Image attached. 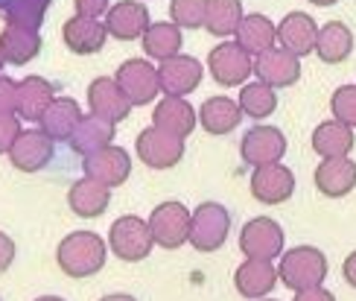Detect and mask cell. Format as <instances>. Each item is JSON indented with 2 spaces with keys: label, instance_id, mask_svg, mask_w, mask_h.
Listing matches in <instances>:
<instances>
[{
  "label": "cell",
  "instance_id": "e0dca14e",
  "mask_svg": "<svg viewBox=\"0 0 356 301\" xmlns=\"http://www.w3.org/2000/svg\"><path fill=\"white\" fill-rule=\"evenodd\" d=\"M254 73L260 82L272 88H289L301 79V62L295 53L284 47H272L254 59Z\"/></svg>",
  "mask_w": 356,
  "mask_h": 301
},
{
  "label": "cell",
  "instance_id": "f35d334b",
  "mask_svg": "<svg viewBox=\"0 0 356 301\" xmlns=\"http://www.w3.org/2000/svg\"><path fill=\"white\" fill-rule=\"evenodd\" d=\"M0 114H18V82L0 73Z\"/></svg>",
  "mask_w": 356,
  "mask_h": 301
},
{
  "label": "cell",
  "instance_id": "4fadbf2b",
  "mask_svg": "<svg viewBox=\"0 0 356 301\" xmlns=\"http://www.w3.org/2000/svg\"><path fill=\"white\" fill-rule=\"evenodd\" d=\"M53 144L56 141L50 138L47 132H41V129L21 132V138L15 141L12 153H9L12 167L21 170V173H38V170H44L53 161Z\"/></svg>",
  "mask_w": 356,
  "mask_h": 301
},
{
  "label": "cell",
  "instance_id": "74e56055",
  "mask_svg": "<svg viewBox=\"0 0 356 301\" xmlns=\"http://www.w3.org/2000/svg\"><path fill=\"white\" fill-rule=\"evenodd\" d=\"M21 117L18 114H0V155H9L15 141L21 138Z\"/></svg>",
  "mask_w": 356,
  "mask_h": 301
},
{
  "label": "cell",
  "instance_id": "c3c4849f",
  "mask_svg": "<svg viewBox=\"0 0 356 301\" xmlns=\"http://www.w3.org/2000/svg\"><path fill=\"white\" fill-rule=\"evenodd\" d=\"M3 65H6V56H3V50H0V70H3Z\"/></svg>",
  "mask_w": 356,
  "mask_h": 301
},
{
  "label": "cell",
  "instance_id": "e575fe53",
  "mask_svg": "<svg viewBox=\"0 0 356 301\" xmlns=\"http://www.w3.org/2000/svg\"><path fill=\"white\" fill-rule=\"evenodd\" d=\"M53 0H15L3 12L6 24H21V26H41L44 15H47Z\"/></svg>",
  "mask_w": 356,
  "mask_h": 301
},
{
  "label": "cell",
  "instance_id": "1f68e13d",
  "mask_svg": "<svg viewBox=\"0 0 356 301\" xmlns=\"http://www.w3.org/2000/svg\"><path fill=\"white\" fill-rule=\"evenodd\" d=\"M275 41H277V26L260 12L245 15L240 29H236V44L251 56H260L266 50H272Z\"/></svg>",
  "mask_w": 356,
  "mask_h": 301
},
{
  "label": "cell",
  "instance_id": "8992f818",
  "mask_svg": "<svg viewBox=\"0 0 356 301\" xmlns=\"http://www.w3.org/2000/svg\"><path fill=\"white\" fill-rule=\"evenodd\" d=\"M120 91L129 97V102L135 105H149L161 94V79H158V68L146 59H126L114 73Z\"/></svg>",
  "mask_w": 356,
  "mask_h": 301
},
{
  "label": "cell",
  "instance_id": "5b68a950",
  "mask_svg": "<svg viewBox=\"0 0 356 301\" xmlns=\"http://www.w3.org/2000/svg\"><path fill=\"white\" fill-rule=\"evenodd\" d=\"M207 70H211L216 85L236 88V85H245V79L254 73V59L236 41H222L207 53Z\"/></svg>",
  "mask_w": 356,
  "mask_h": 301
},
{
  "label": "cell",
  "instance_id": "ac0fdd59",
  "mask_svg": "<svg viewBox=\"0 0 356 301\" xmlns=\"http://www.w3.org/2000/svg\"><path fill=\"white\" fill-rule=\"evenodd\" d=\"M88 109H91V114H97V117H106V120H111V123H120V120H126L131 114L135 105H131L129 97L120 91L117 79L99 77V79H94L91 85H88Z\"/></svg>",
  "mask_w": 356,
  "mask_h": 301
},
{
  "label": "cell",
  "instance_id": "7a4b0ae2",
  "mask_svg": "<svg viewBox=\"0 0 356 301\" xmlns=\"http://www.w3.org/2000/svg\"><path fill=\"white\" fill-rule=\"evenodd\" d=\"M277 275L280 284L289 287L292 293L321 287L324 278H327V258L316 246H295L286 254H280Z\"/></svg>",
  "mask_w": 356,
  "mask_h": 301
},
{
  "label": "cell",
  "instance_id": "ffe728a7",
  "mask_svg": "<svg viewBox=\"0 0 356 301\" xmlns=\"http://www.w3.org/2000/svg\"><path fill=\"white\" fill-rule=\"evenodd\" d=\"M277 269L272 266V261H257V258H248L245 263H240V269L234 272V287L243 298L251 301H260L266 298L275 287H277Z\"/></svg>",
  "mask_w": 356,
  "mask_h": 301
},
{
  "label": "cell",
  "instance_id": "8d00e7d4",
  "mask_svg": "<svg viewBox=\"0 0 356 301\" xmlns=\"http://www.w3.org/2000/svg\"><path fill=\"white\" fill-rule=\"evenodd\" d=\"M330 111H333V120L356 129V85L336 88L330 97Z\"/></svg>",
  "mask_w": 356,
  "mask_h": 301
},
{
  "label": "cell",
  "instance_id": "44dd1931",
  "mask_svg": "<svg viewBox=\"0 0 356 301\" xmlns=\"http://www.w3.org/2000/svg\"><path fill=\"white\" fill-rule=\"evenodd\" d=\"M316 187L321 196L342 199L356 187V161L350 158H324L316 167Z\"/></svg>",
  "mask_w": 356,
  "mask_h": 301
},
{
  "label": "cell",
  "instance_id": "ab89813d",
  "mask_svg": "<svg viewBox=\"0 0 356 301\" xmlns=\"http://www.w3.org/2000/svg\"><path fill=\"white\" fill-rule=\"evenodd\" d=\"M73 6H76V15H85V18H99L111 9L108 0H73Z\"/></svg>",
  "mask_w": 356,
  "mask_h": 301
},
{
  "label": "cell",
  "instance_id": "d6a6232c",
  "mask_svg": "<svg viewBox=\"0 0 356 301\" xmlns=\"http://www.w3.org/2000/svg\"><path fill=\"white\" fill-rule=\"evenodd\" d=\"M243 0H207V15H204V29L216 38L236 36L243 24Z\"/></svg>",
  "mask_w": 356,
  "mask_h": 301
},
{
  "label": "cell",
  "instance_id": "277c9868",
  "mask_svg": "<svg viewBox=\"0 0 356 301\" xmlns=\"http://www.w3.org/2000/svg\"><path fill=\"white\" fill-rule=\"evenodd\" d=\"M231 234V214L225 205L219 202H202L196 210H193V219H190V246L202 252V254H211L216 249L225 246V240Z\"/></svg>",
  "mask_w": 356,
  "mask_h": 301
},
{
  "label": "cell",
  "instance_id": "9c48e42d",
  "mask_svg": "<svg viewBox=\"0 0 356 301\" xmlns=\"http://www.w3.org/2000/svg\"><path fill=\"white\" fill-rule=\"evenodd\" d=\"M138 158L152 170H170L178 161L184 158V138H175V134L149 126L138 134Z\"/></svg>",
  "mask_w": 356,
  "mask_h": 301
},
{
  "label": "cell",
  "instance_id": "9a60e30c",
  "mask_svg": "<svg viewBox=\"0 0 356 301\" xmlns=\"http://www.w3.org/2000/svg\"><path fill=\"white\" fill-rule=\"evenodd\" d=\"M82 170L85 176H91L97 178V182L102 185H108V187H120L126 178L131 176V158L123 146H106V149H99V153H91V155H85L82 161Z\"/></svg>",
  "mask_w": 356,
  "mask_h": 301
},
{
  "label": "cell",
  "instance_id": "6da1fadb",
  "mask_svg": "<svg viewBox=\"0 0 356 301\" xmlns=\"http://www.w3.org/2000/svg\"><path fill=\"white\" fill-rule=\"evenodd\" d=\"M108 258V243L94 231H73L56 249V263L67 278H91Z\"/></svg>",
  "mask_w": 356,
  "mask_h": 301
},
{
  "label": "cell",
  "instance_id": "f546056e",
  "mask_svg": "<svg viewBox=\"0 0 356 301\" xmlns=\"http://www.w3.org/2000/svg\"><path fill=\"white\" fill-rule=\"evenodd\" d=\"M353 53V33L342 21H330L318 29L316 41V56L324 65H342Z\"/></svg>",
  "mask_w": 356,
  "mask_h": 301
},
{
  "label": "cell",
  "instance_id": "60d3db41",
  "mask_svg": "<svg viewBox=\"0 0 356 301\" xmlns=\"http://www.w3.org/2000/svg\"><path fill=\"white\" fill-rule=\"evenodd\" d=\"M15 252H18V249H15V240L9 234L0 231V272H6V269L12 266Z\"/></svg>",
  "mask_w": 356,
  "mask_h": 301
},
{
  "label": "cell",
  "instance_id": "cb8c5ba5",
  "mask_svg": "<svg viewBox=\"0 0 356 301\" xmlns=\"http://www.w3.org/2000/svg\"><path fill=\"white\" fill-rule=\"evenodd\" d=\"M0 50L6 56V65H29L41 53V33L38 26L6 24L0 33Z\"/></svg>",
  "mask_w": 356,
  "mask_h": 301
},
{
  "label": "cell",
  "instance_id": "484cf974",
  "mask_svg": "<svg viewBox=\"0 0 356 301\" xmlns=\"http://www.w3.org/2000/svg\"><path fill=\"white\" fill-rule=\"evenodd\" d=\"M82 123V109L76 100L70 97H56L53 105L47 111H44V117L38 120V129L47 132L53 141H70V134L76 132V126Z\"/></svg>",
  "mask_w": 356,
  "mask_h": 301
},
{
  "label": "cell",
  "instance_id": "3957f363",
  "mask_svg": "<svg viewBox=\"0 0 356 301\" xmlns=\"http://www.w3.org/2000/svg\"><path fill=\"white\" fill-rule=\"evenodd\" d=\"M152 246H155V237L149 229V219L126 214L120 219H114V225L108 229V249L114 252V258H120L126 263L146 261Z\"/></svg>",
  "mask_w": 356,
  "mask_h": 301
},
{
  "label": "cell",
  "instance_id": "f6af8a7d",
  "mask_svg": "<svg viewBox=\"0 0 356 301\" xmlns=\"http://www.w3.org/2000/svg\"><path fill=\"white\" fill-rule=\"evenodd\" d=\"M313 6H333V3H339V0H309Z\"/></svg>",
  "mask_w": 356,
  "mask_h": 301
},
{
  "label": "cell",
  "instance_id": "52a82bcc",
  "mask_svg": "<svg viewBox=\"0 0 356 301\" xmlns=\"http://www.w3.org/2000/svg\"><path fill=\"white\" fill-rule=\"evenodd\" d=\"M190 219L193 214L181 202H161L149 214V229L155 237V246L161 249H181L190 243Z\"/></svg>",
  "mask_w": 356,
  "mask_h": 301
},
{
  "label": "cell",
  "instance_id": "ee69618b",
  "mask_svg": "<svg viewBox=\"0 0 356 301\" xmlns=\"http://www.w3.org/2000/svg\"><path fill=\"white\" fill-rule=\"evenodd\" d=\"M99 301H138V298L129 295V293H111V295H102Z\"/></svg>",
  "mask_w": 356,
  "mask_h": 301
},
{
  "label": "cell",
  "instance_id": "d590c367",
  "mask_svg": "<svg viewBox=\"0 0 356 301\" xmlns=\"http://www.w3.org/2000/svg\"><path fill=\"white\" fill-rule=\"evenodd\" d=\"M207 0H170V18L181 29H199L204 26Z\"/></svg>",
  "mask_w": 356,
  "mask_h": 301
},
{
  "label": "cell",
  "instance_id": "2e32d148",
  "mask_svg": "<svg viewBox=\"0 0 356 301\" xmlns=\"http://www.w3.org/2000/svg\"><path fill=\"white\" fill-rule=\"evenodd\" d=\"M149 9L140 0H120L106 12V26L108 36L117 41H135L143 38V33L149 29Z\"/></svg>",
  "mask_w": 356,
  "mask_h": 301
},
{
  "label": "cell",
  "instance_id": "b9f144b4",
  "mask_svg": "<svg viewBox=\"0 0 356 301\" xmlns=\"http://www.w3.org/2000/svg\"><path fill=\"white\" fill-rule=\"evenodd\" d=\"M295 301H336V295L324 287H313V290H301L295 293Z\"/></svg>",
  "mask_w": 356,
  "mask_h": 301
},
{
  "label": "cell",
  "instance_id": "7402d4cb",
  "mask_svg": "<svg viewBox=\"0 0 356 301\" xmlns=\"http://www.w3.org/2000/svg\"><path fill=\"white\" fill-rule=\"evenodd\" d=\"M108 202H111V187L97 182L91 176H82L79 182L70 185L67 205H70L73 214L82 217V219L102 217V210H108Z\"/></svg>",
  "mask_w": 356,
  "mask_h": 301
},
{
  "label": "cell",
  "instance_id": "4316f807",
  "mask_svg": "<svg viewBox=\"0 0 356 301\" xmlns=\"http://www.w3.org/2000/svg\"><path fill=\"white\" fill-rule=\"evenodd\" d=\"M240 120H243V109L231 97H211L199 109V123L207 134H231L240 126Z\"/></svg>",
  "mask_w": 356,
  "mask_h": 301
},
{
  "label": "cell",
  "instance_id": "5bb4252c",
  "mask_svg": "<svg viewBox=\"0 0 356 301\" xmlns=\"http://www.w3.org/2000/svg\"><path fill=\"white\" fill-rule=\"evenodd\" d=\"M106 38H108V26L106 21H97V18H85V15H73V18L65 21L62 26V41L70 53L76 56H94L106 47Z\"/></svg>",
  "mask_w": 356,
  "mask_h": 301
},
{
  "label": "cell",
  "instance_id": "bcb514c9",
  "mask_svg": "<svg viewBox=\"0 0 356 301\" xmlns=\"http://www.w3.org/2000/svg\"><path fill=\"white\" fill-rule=\"evenodd\" d=\"M12 3H15V0H0V18H3V12H6Z\"/></svg>",
  "mask_w": 356,
  "mask_h": 301
},
{
  "label": "cell",
  "instance_id": "7dc6e473",
  "mask_svg": "<svg viewBox=\"0 0 356 301\" xmlns=\"http://www.w3.org/2000/svg\"><path fill=\"white\" fill-rule=\"evenodd\" d=\"M35 301H65V298H58V295H41V298H35Z\"/></svg>",
  "mask_w": 356,
  "mask_h": 301
},
{
  "label": "cell",
  "instance_id": "ba28073f",
  "mask_svg": "<svg viewBox=\"0 0 356 301\" xmlns=\"http://www.w3.org/2000/svg\"><path fill=\"white\" fill-rule=\"evenodd\" d=\"M240 252L245 258L275 261L284 254V229L272 217H254L240 231Z\"/></svg>",
  "mask_w": 356,
  "mask_h": 301
},
{
  "label": "cell",
  "instance_id": "d4e9b609",
  "mask_svg": "<svg viewBox=\"0 0 356 301\" xmlns=\"http://www.w3.org/2000/svg\"><path fill=\"white\" fill-rule=\"evenodd\" d=\"M56 100V85L44 77H26L18 82V117L21 120H38Z\"/></svg>",
  "mask_w": 356,
  "mask_h": 301
},
{
  "label": "cell",
  "instance_id": "603a6c76",
  "mask_svg": "<svg viewBox=\"0 0 356 301\" xmlns=\"http://www.w3.org/2000/svg\"><path fill=\"white\" fill-rule=\"evenodd\" d=\"M196 123H199V111L184 97H164L155 105L152 126L175 134V138H190Z\"/></svg>",
  "mask_w": 356,
  "mask_h": 301
},
{
  "label": "cell",
  "instance_id": "8fae6325",
  "mask_svg": "<svg viewBox=\"0 0 356 301\" xmlns=\"http://www.w3.org/2000/svg\"><path fill=\"white\" fill-rule=\"evenodd\" d=\"M240 155L251 167H266V164H277L286 155V138L277 126H254L243 134Z\"/></svg>",
  "mask_w": 356,
  "mask_h": 301
},
{
  "label": "cell",
  "instance_id": "30bf717a",
  "mask_svg": "<svg viewBox=\"0 0 356 301\" xmlns=\"http://www.w3.org/2000/svg\"><path fill=\"white\" fill-rule=\"evenodd\" d=\"M248 187H251V196L260 205H284L295 193V173L280 161L266 164V167H254Z\"/></svg>",
  "mask_w": 356,
  "mask_h": 301
},
{
  "label": "cell",
  "instance_id": "7bdbcfd3",
  "mask_svg": "<svg viewBox=\"0 0 356 301\" xmlns=\"http://www.w3.org/2000/svg\"><path fill=\"white\" fill-rule=\"evenodd\" d=\"M342 275H345V281L350 284V287L356 290V252H350L348 258H345V263H342Z\"/></svg>",
  "mask_w": 356,
  "mask_h": 301
},
{
  "label": "cell",
  "instance_id": "d6986e66",
  "mask_svg": "<svg viewBox=\"0 0 356 301\" xmlns=\"http://www.w3.org/2000/svg\"><path fill=\"white\" fill-rule=\"evenodd\" d=\"M318 24L309 18L307 12H289L284 21L277 24V41L280 47L295 53V56H309L316 53V41H318Z\"/></svg>",
  "mask_w": 356,
  "mask_h": 301
},
{
  "label": "cell",
  "instance_id": "681fc988",
  "mask_svg": "<svg viewBox=\"0 0 356 301\" xmlns=\"http://www.w3.org/2000/svg\"><path fill=\"white\" fill-rule=\"evenodd\" d=\"M260 301H275V298H260Z\"/></svg>",
  "mask_w": 356,
  "mask_h": 301
},
{
  "label": "cell",
  "instance_id": "836d02e7",
  "mask_svg": "<svg viewBox=\"0 0 356 301\" xmlns=\"http://www.w3.org/2000/svg\"><path fill=\"white\" fill-rule=\"evenodd\" d=\"M240 109L245 117L251 120H263V117H272L275 109H277V94H275V88L272 85H266V82H248L243 85V91H240Z\"/></svg>",
  "mask_w": 356,
  "mask_h": 301
},
{
  "label": "cell",
  "instance_id": "7c38bea8",
  "mask_svg": "<svg viewBox=\"0 0 356 301\" xmlns=\"http://www.w3.org/2000/svg\"><path fill=\"white\" fill-rule=\"evenodd\" d=\"M202 62L193 56L178 53L167 62L158 65V79H161V94L164 97H187L202 85Z\"/></svg>",
  "mask_w": 356,
  "mask_h": 301
},
{
  "label": "cell",
  "instance_id": "4dcf8cb0",
  "mask_svg": "<svg viewBox=\"0 0 356 301\" xmlns=\"http://www.w3.org/2000/svg\"><path fill=\"white\" fill-rule=\"evenodd\" d=\"M143 53L149 59H158V62H167V59L181 53V26L172 21H155L149 24V29L143 33Z\"/></svg>",
  "mask_w": 356,
  "mask_h": 301
},
{
  "label": "cell",
  "instance_id": "f1b7e54d",
  "mask_svg": "<svg viewBox=\"0 0 356 301\" xmlns=\"http://www.w3.org/2000/svg\"><path fill=\"white\" fill-rule=\"evenodd\" d=\"M114 123L106 117H97V114H88L82 117V123L76 126V132L70 134V146L76 155H91V153H99V149L111 146L114 141Z\"/></svg>",
  "mask_w": 356,
  "mask_h": 301
},
{
  "label": "cell",
  "instance_id": "83f0119b",
  "mask_svg": "<svg viewBox=\"0 0 356 301\" xmlns=\"http://www.w3.org/2000/svg\"><path fill=\"white\" fill-rule=\"evenodd\" d=\"M356 146L353 129L339 120H324L313 132V153L321 158H348Z\"/></svg>",
  "mask_w": 356,
  "mask_h": 301
}]
</instances>
